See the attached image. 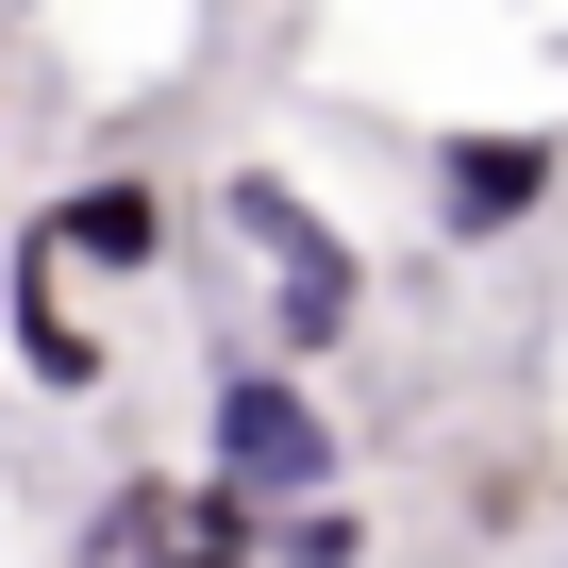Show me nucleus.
Returning a JSON list of instances; mask_svg holds the SVG:
<instances>
[{
	"label": "nucleus",
	"mask_w": 568,
	"mask_h": 568,
	"mask_svg": "<svg viewBox=\"0 0 568 568\" xmlns=\"http://www.w3.org/2000/svg\"><path fill=\"white\" fill-rule=\"evenodd\" d=\"M151 568H251V551H184V535H168V551H151Z\"/></svg>",
	"instance_id": "8"
},
{
	"label": "nucleus",
	"mask_w": 568,
	"mask_h": 568,
	"mask_svg": "<svg viewBox=\"0 0 568 568\" xmlns=\"http://www.w3.org/2000/svg\"><path fill=\"white\" fill-rule=\"evenodd\" d=\"M0 335H18L34 402H101V385H118V335L84 318V284L34 251V217H18V251H0Z\"/></svg>",
	"instance_id": "5"
},
{
	"label": "nucleus",
	"mask_w": 568,
	"mask_h": 568,
	"mask_svg": "<svg viewBox=\"0 0 568 568\" xmlns=\"http://www.w3.org/2000/svg\"><path fill=\"white\" fill-rule=\"evenodd\" d=\"M267 568H368V518H352V501H284Z\"/></svg>",
	"instance_id": "7"
},
{
	"label": "nucleus",
	"mask_w": 568,
	"mask_h": 568,
	"mask_svg": "<svg viewBox=\"0 0 568 568\" xmlns=\"http://www.w3.org/2000/svg\"><path fill=\"white\" fill-rule=\"evenodd\" d=\"M151 551H168V468H118L84 501V568H151Z\"/></svg>",
	"instance_id": "6"
},
{
	"label": "nucleus",
	"mask_w": 568,
	"mask_h": 568,
	"mask_svg": "<svg viewBox=\"0 0 568 568\" xmlns=\"http://www.w3.org/2000/svg\"><path fill=\"white\" fill-rule=\"evenodd\" d=\"M201 468H217V485H251V501L284 518V501H335V468H352V452H335V402H318L302 368L217 352V368H201Z\"/></svg>",
	"instance_id": "2"
},
{
	"label": "nucleus",
	"mask_w": 568,
	"mask_h": 568,
	"mask_svg": "<svg viewBox=\"0 0 568 568\" xmlns=\"http://www.w3.org/2000/svg\"><path fill=\"white\" fill-rule=\"evenodd\" d=\"M217 234L251 251L267 368H335V352L368 335V251L318 217V184H284V168H217Z\"/></svg>",
	"instance_id": "1"
},
{
	"label": "nucleus",
	"mask_w": 568,
	"mask_h": 568,
	"mask_svg": "<svg viewBox=\"0 0 568 568\" xmlns=\"http://www.w3.org/2000/svg\"><path fill=\"white\" fill-rule=\"evenodd\" d=\"M0 18H18V0H0Z\"/></svg>",
	"instance_id": "9"
},
{
	"label": "nucleus",
	"mask_w": 568,
	"mask_h": 568,
	"mask_svg": "<svg viewBox=\"0 0 568 568\" xmlns=\"http://www.w3.org/2000/svg\"><path fill=\"white\" fill-rule=\"evenodd\" d=\"M551 184H568V118H452V134H418V217H435V251L535 234Z\"/></svg>",
	"instance_id": "3"
},
{
	"label": "nucleus",
	"mask_w": 568,
	"mask_h": 568,
	"mask_svg": "<svg viewBox=\"0 0 568 568\" xmlns=\"http://www.w3.org/2000/svg\"><path fill=\"white\" fill-rule=\"evenodd\" d=\"M34 251H51L68 284H151V267L184 251V201H168L151 168H84L68 201H34Z\"/></svg>",
	"instance_id": "4"
}]
</instances>
